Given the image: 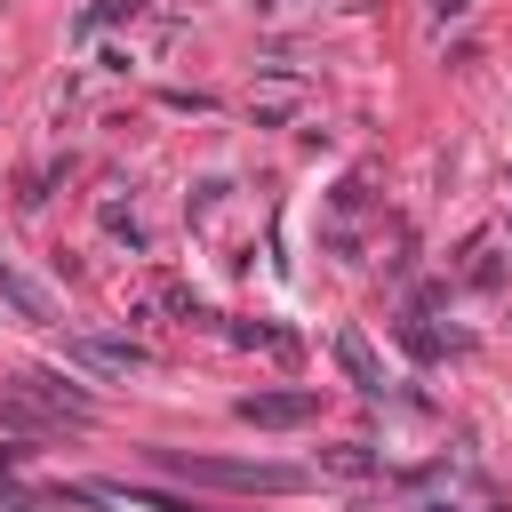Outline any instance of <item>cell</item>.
<instances>
[{
	"label": "cell",
	"mask_w": 512,
	"mask_h": 512,
	"mask_svg": "<svg viewBox=\"0 0 512 512\" xmlns=\"http://www.w3.org/2000/svg\"><path fill=\"white\" fill-rule=\"evenodd\" d=\"M312 408H320L312 392H248V400H240V416H248V424H304Z\"/></svg>",
	"instance_id": "2"
},
{
	"label": "cell",
	"mask_w": 512,
	"mask_h": 512,
	"mask_svg": "<svg viewBox=\"0 0 512 512\" xmlns=\"http://www.w3.org/2000/svg\"><path fill=\"white\" fill-rule=\"evenodd\" d=\"M184 480H216V488H264V496H288L296 472L288 464H224V456H168Z\"/></svg>",
	"instance_id": "1"
},
{
	"label": "cell",
	"mask_w": 512,
	"mask_h": 512,
	"mask_svg": "<svg viewBox=\"0 0 512 512\" xmlns=\"http://www.w3.org/2000/svg\"><path fill=\"white\" fill-rule=\"evenodd\" d=\"M336 360H344V368H352V384H360V392H384V368H376V352H368V344H360V336H352V328H344V336H336Z\"/></svg>",
	"instance_id": "3"
}]
</instances>
